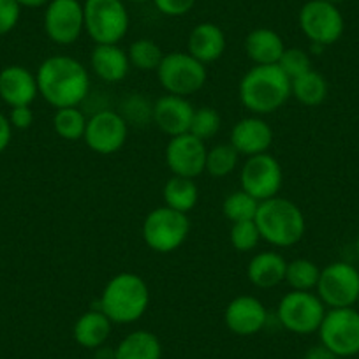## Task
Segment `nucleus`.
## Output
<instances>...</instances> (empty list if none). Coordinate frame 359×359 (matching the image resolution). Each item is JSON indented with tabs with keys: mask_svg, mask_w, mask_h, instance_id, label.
Listing matches in <instances>:
<instances>
[{
	"mask_svg": "<svg viewBox=\"0 0 359 359\" xmlns=\"http://www.w3.org/2000/svg\"><path fill=\"white\" fill-rule=\"evenodd\" d=\"M36 79L39 94L57 109L76 108L88 95V72L71 57L57 55L46 58Z\"/></svg>",
	"mask_w": 359,
	"mask_h": 359,
	"instance_id": "nucleus-1",
	"label": "nucleus"
},
{
	"mask_svg": "<svg viewBox=\"0 0 359 359\" xmlns=\"http://www.w3.org/2000/svg\"><path fill=\"white\" fill-rule=\"evenodd\" d=\"M291 95V79L278 64L255 65L240 83L241 102L255 115L277 111Z\"/></svg>",
	"mask_w": 359,
	"mask_h": 359,
	"instance_id": "nucleus-2",
	"label": "nucleus"
},
{
	"mask_svg": "<svg viewBox=\"0 0 359 359\" xmlns=\"http://www.w3.org/2000/svg\"><path fill=\"white\" fill-rule=\"evenodd\" d=\"M148 285L140 275L120 273L108 282L101 296V312L115 324H133L147 312Z\"/></svg>",
	"mask_w": 359,
	"mask_h": 359,
	"instance_id": "nucleus-3",
	"label": "nucleus"
},
{
	"mask_svg": "<svg viewBox=\"0 0 359 359\" xmlns=\"http://www.w3.org/2000/svg\"><path fill=\"white\" fill-rule=\"evenodd\" d=\"M255 224L262 240L275 247H291L303 238L306 229L302 210L284 198H271L259 203Z\"/></svg>",
	"mask_w": 359,
	"mask_h": 359,
	"instance_id": "nucleus-4",
	"label": "nucleus"
},
{
	"mask_svg": "<svg viewBox=\"0 0 359 359\" xmlns=\"http://www.w3.org/2000/svg\"><path fill=\"white\" fill-rule=\"evenodd\" d=\"M85 30L97 44H118L129 29L122 0H86L83 4Z\"/></svg>",
	"mask_w": 359,
	"mask_h": 359,
	"instance_id": "nucleus-5",
	"label": "nucleus"
},
{
	"mask_svg": "<svg viewBox=\"0 0 359 359\" xmlns=\"http://www.w3.org/2000/svg\"><path fill=\"white\" fill-rule=\"evenodd\" d=\"M158 81L171 95H191L206 83V67L191 53L172 51L164 55L157 69Z\"/></svg>",
	"mask_w": 359,
	"mask_h": 359,
	"instance_id": "nucleus-6",
	"label": "nucleus"
},
{
	"mask_svg": "<svg viewBox=\"0 0 359 359\" xmlns=\"http://www.w3.org/2000/svg\"><path fill=\"white\" fill-rule=\"evenodd\" d=\"M187 213L176 212L169 206L154 210L148 213L143 224V238L148 247L161 254L176 250L189 236Z\"/></svg>",
	"mask_w": 359,
	"mask_h": 359,
	"instance_id": "nucleus-7",
	"label": "nucleus"
},
{
	"mask_svg": "<svg viewBox=\"0 0 359 359\" xmlns=\"http://www.w3.org/2000/svg\"><path fill=\"white\" fill-rule=\"evenodd\" d=\"M319 338L340 359L359 354V310L330 309L320 323Z\"/></svg>",
	"mask_w": 359,
	"mask_h": 359,
	"instance_id": "nucleus-8",
	"label": "nucleus"
},
{
	"mask_svg": "<svg viewBox=\"0 0 359 359\" xmlns=\"http://www.w3.org/2000/svg\"><path fill=\"white\" fill-rule=\"evenodd\" d=\"M317 296L330 309L354 306L359 298V271L355 266L337 261L320 269Z\"/></svg>",
	"mask_w": 359,
	"mask_h": 359,
	"instance_id": "nucleus-9",
	"label": "nucleus"
},
{
	"mask_svg": "<svg viewBox=\"0 0 359 359\" xmlns=\"http://www.w3.org/2000/svg\"><path fill=\"white\" fill-rule=\"evenodd\" d=\"M326 316V305L310 291H292L282 298L278 305V320L287 331L296 334H310L319 331Z\"/></svg>",
	"mask_w": 359,
	"mask_h": 359,
	"instance_id": "nucleus-10",
	"label": "nucleus"
},
{
	"mask_svg": "<svg viewBox=\"0 0 359 359\" xmlns=\"http://www.w3.org/2000/svg\"><path fill=\"white\" fill-rule=\"evenodd\" d=\"M299 29L312 44L330 46L344 34V16L326 0H310L299 11Z\"/></svg>",
	"mask_w": 359,
	"mask_h": 359,
	"instance_id": "nucleus-11",
	"label": "nucleus"
},
{
	"mask_svg": "<svg viewBox=\"0 0 359 359\" xmlns=\"http://www.w3.org/2000/svg\"><path fill=\"white\" fill-rule=\"evenodd\" d=\"M282 187V168L275 157L259 154L248 157L241 169V191L250 194L259 203L271 199Z\"/></svg>",
	"mask_w": 359,
	"mask_h": 359,
	"instance_id": "nucleus-12",
	"label": "nucleus"
},
{
	"mask_svg": "<svg viewBox=\"0 0 359 359\" xmlns=\"http://www.w3.org/2000/svg\"><path fill=\"white\" fill-rule=\"evenodd\" d=\"M83 29L85 15L78 0H50L44 15V30L53 43L62 46L76 43Z\"/></svg>",
	"mask_w": 359,
	"mask_h": 359,
	"instance_id": "nucleus-13",
	"label": "nucleus"
},
{
	"mask_svg": "<svg viewBox=\"0 0 359 359\" xmlns=\"http://www.w3.org/2000/svg\"><path fill=\"white\" fill-rule=\"evenodd\" d=\"M83 137L95 154H115L127 140V120L116 111H109V109L99 111L92 118L86 120Z\"/></svg>",
	"mask_w": 359,
	"mask_h": 359,
	"instance_id": "nucleus-14",
	"label": "nucleus"
},
{
	"mask_svg": "<svg viewBox=\"0 0 359 359\" xmlns=\"http://www.w3.org/2000/svg\"><path fill=\"white\" fill-rule=\"evenodd\" d=\"M206 150L205 141L192 136L191 133L175 136L169 141L165 148V162L172 175L184 176V178H192L201 175L206 169Z\"/></svg>",
	"mask_w": 359,
	"mask_h": 359,
	"instance_id": "nucleus-15",
	"label": "nucleus"
},
{
	"mask_svg": "<svg viewBox=\"0 0 359 359\" xmlns=\"http://www.w3.org/2000/svg\"><path fill=\"white\" fill-rule=\"evenodd\" d=\"M194 108L185 97L180 95H164L155 102L151 109V118L157 123L158 129L168 136H182L191 129Z\"/></svg>",
	"mask_w": 359,
	"mask_h": 359,
	"instance_id": "nucleus-16",
	"label": "nucleus"
},
{
	"mask_svg": "<svg viewBox=\"0 0 359 359\" xmlns=\"http://www.w3.org/2000/svg\"><path fill=\"white\" fill-rule=\"evenodd\" d=\"M268 312L254 296H238L227 305L226 324L229 331L240 337H252L266 326Z\"/></svg>",
	"mask_w": 359,
	"mask_h": 359,
	"instance_id": "nucleus-17",
	"label": "nucleus"
},
{
	"mask_svg": "<svg viewBox=\"0 0 359 359\" xmlns=\"http://www.w3.org/2000/svg\"><path fill=\"white\" fill-rule=\"evenodd\" d=\"M37 92V79L22 65H9L0 71V99L11 108L30 106Z\"/></svg>",
	"mask_w": 359,
	"mask_h": 359,
	"instance_id": "nucleus-18",
	"label": "nucleus"
},
{
	"mask_svg": "<svg viewBox=\"0 0 359 359\" xmlns=\"http://www.w3.org/2000/svg\"><path fill=\"white\" fill-rule=\"evenodd\" d=\"M273 141L271 127L261 118H243L231 130V144L236 148L238 154L254 157V155L266 154Z\"/></svg>",
	"mask_w": 359,
	"mask_h": 359,
	"instance_id": "nucleus-19",
	"label": "nucleus"
},
{
	"mask_svg": "<svg viewBox=\"0 0 359 359\" xmlns=\"http://www.w3.org/2000/svg\"><path fill=\"white\" fill-rule=\"evenodd\" d=\"M90 64L95 74L108 83H118L130 69L129 55L118 44H97L92 51Z\"/></svg>",
	"mask_w": 359,
	"mask_h": 359,
	"instance_id": "nucleus-20",
	"label": "nucleus"
},
{
	"mask_svg": "<svg viewBox=\"0 0 359 359\" xmlns=\"http://www.w3.org/2000/svg\"><path fill=\"white\" fill-rule=\"evenodd\" d=\"M226 36L215 23H199L189 37V53L201 64H210L222 57Z\"/></svg>",
	"mask_w": 359,
	"mask_h": 359,
	"instance_id": "nucleus-21",
	"label": "nucleus"
},
{
	"mask_svg": "<svg viewBox=\"0 0 359 359\" xmlns=\"http://www.w3.org/2000/svg\"><path fill=\"white\" fill-rule=\"evenodd\" d=\"M245 51L255 65H275L280 60L285 46L275 30L255 29L245 39Z\"/></svg>",
	"mask_w": 359,
	"mask_h": 359,
	"instance_id": "nucleus-22",
	"label": "nucleus"
},
{
	"mask_svg": "<svg viewBox=\"0 0 359 359\" xmlns=\"http://www.w3.org/2000/svg\"><path fill=\"white\" fill-rule=\"evenodd\" d=\"M287 261L277 252H261L250 261L247 275L254 285L261 289H269L285 280Z\"/></svg>",
	"mask_w": 359,
	"mask_h": 359,
	"instance_id": "nucleus-23",
	"label": "nucleus"
},
{
	"mask_svg": "<svg viewBox=\"0 0 359 359\" xmlns=\"http://www.w3.org/2000/svg\"><path fill=\"white\" fill-rule=\"evenodd\" d=\"M111 326L113 323L106 317L104 312L90 310L76 320L72 334H74L76 344L81 345V347L99 348L106 344V340L111 334Z\"/></svg>",
	"mask_w": 359,
	"mask_h": 359,
	"instance_id": "nucleus-24",
	"label": "nucleus"
},
{
	"mask_svg": "<svg viewBox=\"0 0 359 359\" xmlns=\"http://www.w3.org/2000/svg\"><path fill=\"white\" fill-rule=\"evenodd\" d=\"M162 345L154 333L144 330L127 334L113 352V359H161Z\"/></svg>",
	"mask_w": 359,
	"mask_h": 359,
	"instance_id": "nucleus-25",
	"label": "nucleus"
},
{
	"mask_svg": "<svg viewBox=\"0 0 359 359\" xmlns=\"http://www.w3.org/2000/svg\"><path fill=\"white\" fill-rule=\"evenodd\" d=\"M199 198L198 185L192 178L184 176H172L164 185V201L165 206L176 210V212L189 213L196 206Z\"/></svg>",
	"mask_w": 359,
	"mask_h": 359,
	"instance_id": "nucleus-26",
	"label": "nucleus"
},
{
	"mask_svg": "<svg viewBox=\"0 0 359 359\" xmlns=\"http://www.w3.org/2000/svg\"><path fill=\"white\" fill-rule=\"evenodd\" d=\"M291 94L305 106L320 104L327 95L326 78L310 69L305 74L291 79Z\"/></svg>",
	"mask_w": 359,
	"mask_h": 359,
	"instance_id": "nucleus-27",
	"label": "nucleus"
},
{
	"mask_svg": "<svg viewBox=\"0 0 359 359\" xmlns=\"http://www.w3.org/2000/svg\"><path fill=\"white\" fill-rule=\"evenodd\" d=\"M320 277V269L310 259H294L287 262L285 269V282L292 287V291H310L317 287Z\"/></svg>",
	"mask_w": 359,
	"mask_h": 359,
	"instance_id": "nucleus-28",
	"label": "nucleus"
},
{
	"mask_svg": "<svg viewBox=\"0 0 359 359\" xmlns=\"http://www.w3.org/2000/svg\"><path fill=\"white\" fill-rule=\"evenodd\" d=\"M53 127L64 140L78 141L85 136L86 118L78 108H60L53 116Z\"/></svg>",
	"mask_w": 359,
	"mask_h": 359,
	"instance_id": "nucleus-29",
	"label": "nucleus"
},
{
	"mask_svg": "<svg viewBox=\"0 0 359 359\" xmlns=\"http://www.w3.org/2000/svg\"><path fill=\"white\" fill-rule=\"evenodd\" d=\"M130 65L137 67L140 71H157L161 65L164 53L157 43L150 39H137L129 48Z\"/></svg>",
	"mask_w": 359,
	"mask_h": 359,
	"instance_id": "nucleus-30",
	"label": "nucleus"
},
{
	"mask_svg": "<svg viewBox=\"0 0 359 359\" xmlns=\"http://www.w3.org/2000/svg\"><path fill=\"white\" fill-rule=\"evenodd\" d=\"M224 215L231 222H243V220H255L259 210V201L247 194L245 191H236L229 194L224 201Z\"/></svg>",
	"mask_w": 359,
	"mask_h": 359,
	"instance_id": "nucleus-31",
	"label": "nucleus"
},
{
	"mask_svg": "<svg viewBox=\"0 0 359 359\" xmlns=\"http://www.w3.org/2000/svg\"><path fill=\"white\" fill-rule=\"evenodd\" d=\"M238 151L233 144H217L206 155V171L212 176L222 178L234 171L238 164Z\"/></svg>",
	"mask_w": 359,
	"mask_h": 359,
	"instance_id": "nucleus-32",
	"label": "nucleus"
},
{
	"mask_svg": "<svg viewBox=\"0 0 359 359\" xmlns=\"http://www.w3.org/2000/svg\"><path fill=\"white\" fill-rule=\"evenodd\" d=\"M220 123H222V120H220V115L217 109L199 108L194 111L189 133H191L192 136L199 137L201 141H206L219 133Z\"/></svg>",
	"mask_w": 359,
	"mask_h": 359,
	"instance_id": "nucleus-33",
	"label": "nucleus"
},
{
	"mask_svg": "<svg viewBox=\"0 0 359 359\" xmlns=\"http://www.w3.org/2000/svg\"><path fill=\"white\" fill-rule=\"evenodd\" d=\"M231 245L238 252L254 250L261 240V233L255 224V220H243V222H234L229 233Z\"/></svg>",
	"mask_w": 359,
	"mask_h": 359,
	"instance_id": "nucleus-34",
	"label": "nucleus"
},
{
	"mask_svg": "<svg viewBox=\"0 0 359 359\" xmlns=\"http://www.w3.org/2000/svg\"><path fill=\"white\" fill-rule=\"evenodd\" d=\"M278 67L289 76V79L298 78V76L305 74L306 71L312 69L310 67V57L302 48H285L280 60H278Z\"/></svg>",
	"mask_w": 359,
	"mask_h": 359,
	"instance_id": "nucleus-35",
	"label": "nucleus"
},
{
	"mask_svg": "<svg viewBox=\"0 0 359 359\" xmlns=\"http://www.w3.org/2000/svg\"><path fill=\"white\" fill-rule=\"evenodd\" d=\"M22 6L16 0H0V36L11 32L20 20Z\"/></svg>",
	"mask_w": 359,
	"mask_h": 359,
	"instance_id": "nucleus-36",
	"label": "nucleus"
},
{
	"mask_svg": "<svg viewBox=\"0 0 359 359\" xmlns=\"http://www.w3.org/2000/svg\"><path fill=\"white\" fill-rule=\"evenodd\" d=\"M155 8L165 16H184L194 8L196 0H154Z\"/></svg>",
	"mask_w": 359,
	"mask_h": 359,
	"instance_id": "nucleus-37",
	"label": "nucleus"
},
{
	"mask_svg": "<svg viewBox=\"0 0 359 359\" xmlns=\"http://www.w3.org/2000/svg\"><path fill=\"white\" fill-rule=\"evenodd\" d=\"M9 122L16 129H29L34 122V113L29 106H18V108H11V116Z\"/></svg>",
	"mask_w": 359,
	"mask_h": 359,
	"instance_id": "nucleus-38",
	"label": "nucleus"
},
{
	"mask_svg": "<svg viewBox=\"0 0 359 359\" xmlns=\"http://www.w3.org/2000/svg\"><path fill=\"white\" fill-rule=\"evenodd\" d=\"M13 126L9 122V118H6L2 113H0V154L9 147L11 143V134H13Z\"/></svg>",
	"mask_w": 359,
	"mask_h": 359,
	"instance_id": "nucleus-39",
	"label": "nucleus"
},
{
	"mask_svg": "<svg viewBox=\"0 0 359 359\" xmlns=\"http://www.w3.org/2000/svg\"><path fill=\"white\" fill-rule=\"evenodd\" d=\"M303 359H340V358H338L334 352H331L327 347H324L323 344H319V345H313V347H310L309 351H306L305 358Z\"/></svg>",
	"mask_w": 359,
	"mask_h": 359,
	"instance_id": "nucleus-40",
	"label": "nucleus"
},
{
	"mask_svg": "<svg viewBox=\"0 0 359 359\" xmlns=\"http://www.w3.org/2000/svg\"><path fill=\"white\" fill-rule=\"evenodd\" d=\"M22 8H41L44 4H50V0H16Z\"/></svg>",
	"mask_w": 359,
	"mask_h": 359,
	"instance_id": "nucleus-41",
	"label": "nucleus"
},
{
	"mask_svg": "<svg viewBox=\"0 0 359 359\" xmlns=\"http://www.w3.org/2000/svg\"><path fill=\"white\" fill-rule=\"evenodd\" d=\"M355 254H358V257H359V236H358V240H355Z\"/></svg>",
	"mask_w": 359,
	"mask_h": 359,
	"instance_id": "nucleus-42",
	"label": "nucleus"
},
{
	"mask_svg": "<svg viewBox=\"0 0 359 359\" xmlns=\"http://www.w3.org/2000/svg\"><path fill=\"white\" fill-rule=\"evenodd\" d=\"M326 2H331V4H337V2H340V0H326Z\"/></svg>",
	"mask_w": 359,
	"mask_h": 359,
	"instance_id": "nucleus-43",
	"label": "nucleus"
},
{
	"mask_svg": "<svg viewBox=\"0 0 359 359\" xmlns=\"http://www.w3.org/2000/svg\"><path fill=\"white\" fill-rule=\"evenodd\" d=\"M133 2H144V0H133Z\"/></svg>",
	"mask_w": 359,
	"mask_h": 359,
	"instance_id": "nucleus-44",
	"label": "nucleus"
},
{
	"mask_svg": "<svg viewBox=\"0 0 359 359\" xmlns=\"http://www.w3.org/2000/svg\"><path fill=\"white\" fill-rule=\"evenodd\" d=\"M358 306H359V298H358Z\"/></svg>",
	"mask_w": 359,
	"mask_h": 359,
	"instance_id": "nucleus-45",
	"label": "nucleus"
}]
</instances>
